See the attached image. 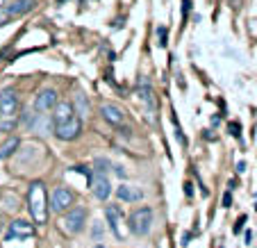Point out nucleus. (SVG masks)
<instances>
[{
	"label": "nucleus",
	"instance_id": "f257e3e1",
	"mask_svg": "<svg viewBox=\"0 0 257 248\" xmlns=\"http://www.w3.org/2000/svg\"><path fill=\"white\" fill-rule=\"evenodd\" d=\"M28 209L32 214L34 223L44 225L48 221V196H46V185L44 182H32L28 189Z\"/></svg>",
	"mask_w": 257,
	"mask_h": 248
},
{
	"label": "nucleus",
	"instance_id": "f03ea898",
	"mask_svg": "<svg viewBox=\"0 0 257 248\" xmlns=\"http://www.w3.org/2000/svg\"><path fill=\"white\" fill-rule=\"evenodd\" d=\"M127 225H130V230L135 234H139V237L148 234L151 228H153V209L151 207L135 209V212L130 214V219H127Z\"/></svg>",
	"mask_w": 257,
	"mask_h": 248
},
{
	"label": "nucleus",
	"instance_id": "7ed1b4c3",
	"mask_svg": "<svg viewBox=\"0 0 257 248\" xmlns=\"http://www.w3.org/2000/svg\"><path fill=\"white\" fill-rule=\"evenodd\" d=\"M55 130V137L62 141H73V139H78L80 132H82V118L75 114L73 118H68L66 123H59V126H53Z\"/></svg>",
	"mask_w": 257,
	"mask_h": 248
},
{
	"label": "nucleus",
	"instance_id": "20e7f679",
	"mask_svg": "<svg viewBox=\"0 0 257 248\" xmlns=\"http://www.w3.org/2000/svg\"><path fill=\"white\" fill-rule=\"evenodd\" d=\"M87 223V209L84 207H71L68 214L64 216V230L71 234H78Z\"/></svg>",
	"mask_w": 257,
	"mask_h": 248
},
{
	"label": "nucleus",
	"instance_id": "39448f33",
	"mask_svg": "<svg viewBox=\"0 0 257 248\" xmlns=\"http://www.w3.org/2000/svg\"><path fill=\"white\" fill-rule=\"evenodd\" d=\"M71 205H73V191L66 189V187H55L53 194H50V207H53V212L62 214Z\"/></svg>",
	"mask_w": 257,
	"mask_h": 248
},
{
	"label": "nucleus",
	"instance_id": "423d86ee",
	"mask_svg": "<svg viewBox=\"0 0 257 248\" xmlns=\"http://www.w3.org/2000/svg\"><path fill=\"white\" fill-rule=\"evenodd\" d=\"M19 109V93L14 89H3L0 91V112L5 116H16Z\"/></svg>",
	"mask_w": 257,
	"mask_h": 248
},
{
	"label": "nucleus",
	"instance_id": "0eeeda50",
	"mask_svg": "<svg viewBox=\"0 0 257 248\" xmlns=\"http://www.w3.org/2000/svg\"><path fill=\"white\" fill-rule=\"evenodd\" d=\"M55 105H57V91L55 89H44L34 98V109L37 112H50Z\"/></svg>",
	"mask_w": 257,
	"mask_h": 248
},
{
	"label": "nucleus",
	"instance_id": "6e6552de",
	"mask_svg": "<svg viewBox=\"0 0 257 248\" xmlns=\"http://www.w3.org/2000/svg\"><path fill=\"white\" fill-rule=\"evenodd\" d=\"M34 234V225L28 223L23 219H16L10 223V230H7V239H28Z\"/></svg>",
	"mask_w": 257,
	"mask_h": 248
},
{
	"label": "nucleus",
	"instance_id": "1a4fd4ad",
	"mask_svg": "<svg viewBox=\"0 0 257 248\" xmlns=\"http://www.w3.org/2000/svg\"><path fill=\"white\" fill-rule=\"evenodd\" d=\"M105 219H107V223H109V228H112V232L121 239L123 237V232H121V221H123L121 207H118V205H107L105 207Z\"/></svg>",
	"mask_w": 257,
	"mask_h": 248
},
{
	"label": "nucleus",
	"instance_id": "9d476101",
	"mask_svg": "<svg viewBox=\"0 0 257 248\" xmlns=\"http://www.w3.org/2000/svg\"><path fill=\"white\" fill-rule=\"evenodd\" d=\"M100 114H102V118H105L107 123H112V126H123V121H125L123 109L118 107V105H114V102H105L100 107Z\"/></svg>",
	"mask_w": 257,
	"mask_h": 248
},
{
	"label": "nucleus",
	"instance_id": "9b49d317",
	"mask_svg": "<svg viewBox=\"0 0 257 248\" xmlns=\"http://www.w3.org/2000/svg\"><path fill=\"white\" fill-rule=\"evenodd\" d=\"M53 109H55V114H53V126L66 123L68 118H73L75 114H78V112H75V107H73V105H71L68 100H62V102L57 100V105H55Z\"/></svg>",
	"mask_w": 257,
	"mask_h": 248
},
{
	"label": "nucleus",
	"instance_id": "f8f14e48",
	"mask_svg": "<svg viewBox=\"0 0 257 248\" xmlns=\"http://www.w3.org/2000/svg\"><path fill=\"white\" fill-rule=\"evenodd\" d=\"M91 189H93V194L98 196L100 200H105L107 196L112 194V187H109V180H107V175H102V173H93L91 175Z\"/></svg>",
	"mask_w": 257,
	"mask_h": 248
},
{
	"label": "nucleus",
	"instance_id": "ddd939ff",
	"mask_svg": "<svg viewBox=\"0 0 257 248\" xmlns=\"http://www.w3.org/2000/svg\"><path fill=\"white\" fill-rule=\"evenodd\" d=\"M34 7H37V0H14L12 5L5 7V14L10 19H14V16H23L28 12H32Z\"/></svg>",
	"mask_w": 257,
	"mask_h": 248
},
{
	"label": "nucleus",
	"instance_id": "4468645a",
	"mask_svg": "<svg viewBox=\"0 0 257 248\" xmlns=\"http://www.w3.org/2000/svg\"><path fill=\"white\" fill-rule=\"evenodd\" d=\"M139 96H141V100L148 105V112H151V118H153V114H155V93H153L151 82L146 78L139 80Z\"/></svg>",
	"mask_w": 257,
	"mask_h": 248
},
{
	"label": "nucleus",
	"instance_id": "2eb2a0df",
	"mask_svg": "<svg viewBox=\"0 0 257 248\" xmlns=\"http://www.w3.org/2000/svg\"><path fill=\"white\" fill-rule=\"evenodd\" d=\"M116 198L125 200V203H137V200L144 198V191H141L139 187L121 185V187H116Z\"/></svg>",
	"mask_w": 257,
	"mask_h": 248
},
{
	"label": "nucleus",
	"instance_id": "dca6fc26",
	"mask_svg": "<svg viewBox=\"0 0 257 248\" xmlns=\"http://www.w3.org/2000/svg\"><path fill=\"white\" fill-rule=\"evenodd\" d=\"M21 146V139L19 137H10V139H5L3 144H0V160H7V157H12L16 151H19Z\"/></svg>",
	"mask_w": 257,
	"mask_h": 248
},
{
	"label": "nucleus",
	"instance_id": "f3484780",
	"mask_svg": "<svg viewBox=\"0 0 257 248\" xmlns=\"http://www.w3.org/2000/svg\"><path fill=\"white\" fill-rule=\"evenodd\" d=\"M16 128V116H5L0 118V130L3 132H12Z\"/></svg>",
	"mask_w": 257,
	"mask_h": 248
},
{
	"label": "nucleus",
	"instance_id": "a211bd4d",
	"mask_svg": "<svg viewBox=\"0 0 257 248\" xmlns=\"http://www.w3.org/2000/svg\"><path fill=\"white\" fill-rule=\"evenodd\" d=\"M96 173H102V175H107V171H109V160L107 157H98L96 160Z\"/></svg>",
	"mask_w": 257,
	"mask_h": 248
},
{
	"label": "nucleus",
	"instance_id": "6ab92c4d",
	"mask_svg": "<svg viewBox=\"0 0 257 248\" xmlns=\"http://www.w3.org/2000/svg\"><path fill=\"white\" fill-rule=\"evenodd\" d=\"M78 107H80V114H78V116H87V112H89V102L84 100L82 93H78Z\"/></svg>",
	"mask_w": 257,
	"mask_h": 248
},
{
	"label": "nucleus",
	"instance_id": "aec40b11",
	"mask_svg": "<svg viewBox=\"0 0 257 248\" xmlns=\"http://www.w3.org/2000/svg\"><path fill=\"white\" fill-rule=\"evenodd\" d=\"M157 44H160V48H164L166 46V28H157Z\"/></svg>",
	"mask_w": 257,
	"mask_h": 248
},
{
	"label": "nucleus",
	"instance_id": "412c9836",
	"mask_svg": "<svg viewBox=\"0 0 257 248\" xmlns=\"http://www.w3.org/2000/svg\"><path fill=\"white\" fill-rule=\"evenodd\" d=\"M230 135H234V137L241 135V132H239V123H230Z\"/></svg>",
	"mask_w": 257,
	"mask_h": 248
},
{
	"label": "nucleus",
	"instance_id": "4be33fe9",
	"mask_svg": "<svg viewBox=\"0 0 257 248\" xmlns=\"http://www.w3.org/2000/svg\"><path fill=\"white\" fill-rule=\"evenodd\" d=\"M230 203H232V194H230V191H225V196H223V205H225V207H230Z\"/></svg>",
	"mask_w": 257,
	"mask_h": 248
},
{
	"label": "nucleus",
	"instance_id": "5701e85b",
	"mask_svg": "<svg viewBox=\"0 0 257 248\" xmlns=\"http://www.w3.org/2000/svg\"><path fill=\"white\" fill-rule=\"evenodd\" d=\"M237 171H239V173H241V171H246V164H243V162H239V164H237Z\"/></svg>",
	"mask_w": 257,
	"mask_h": 248
},
{
	"label": "nucleus",
	"instance_id": "b1692460",
	"mask_svg": "<svg viewBox=\"0 0 257 248\" xmlns=\"http://www.w3.org/2000/svg\"><path fill=\"white\" fill-rule=\"evenodd\" d=\"M116 175H121V178H125V171H123L121 166H116Z\"/></svg>",
	"mask_w": 257,
	"mask_h": 248
},
{
	"label": "nucleus",
	"instance_id": "393cba45",
	"mask_svg": "<svg viewBox=\"0 0 257 248\" xmlns=\"http://www.w3.org/2000/svg\"><path fill=\"white\" fill-rule=\"evenodd\" d=\"M3 7H5V0H0V10H3Z\"/></svg>",
	"mask_w": 257,
	"mask_h": 248
},
{
	"label": "nucleus",
	"instance_id": "a878e982",
	"mask_svg": "<svg viewBox=\"0 0 257 248\" xmlns=\"http://www.w3.org/2000/svg\"><path fill=\"white\" fill-rule=\"evenodd\" d=\"M230 3H232V0H230ZM234 7H239V0H234Z\"/></svg>",
	"mask_w": 257,
	"mask_h": 248
},
{
	"label": "nucleus",
	"instance_id": "bb28decb",
	"mask_svg": "<svg viewBox=\"0 0 257 248\" xmlns=\"http://www.w3.org/2000/svg\"><path fill=\"white\" fill-rule=\"evenodd\" d=\"M0 230H3V216H0Z\"/></svg>",
	"mask_w": 257,
	"mask_h": 248
},
{
	"label": "nucleus",
	"instance_id": "cd10ccee",
	"mask_svg": "<svg viewBox=\"0 0 257 248\" xmlns=\"http://www.w3.org/2000/svg\"><path fill=\"white\" fill-rule=\"evenodd\" d=\"M96 248H105V246H100V243H98V246H96Z\"/></svg>",
	"mask_w": 257,
	"mask_h": 248
}]
</instances>
